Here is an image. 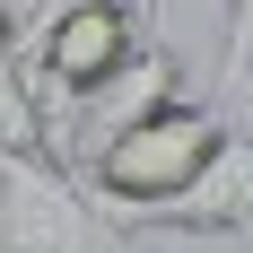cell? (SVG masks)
I'll list each match as a JSON object with an SVG mask.
<instances>
[{"instance_id":"obj_5","label":"cell","mask_w":253,"mask_h":253,"mask_svg":"<svg viewBox=\"0 0 253 253\" xmlns=\"http://www.w3.org/2000/svg\"><path fill=\"white\" fill-rule=\"evenodd\" d=\"M218 87H253V0H227V52H218Z\"/></svg>"},{"instance_id":"obj_1","label":"cell","mask_w":253,"mask_h":253,"mask_svg":"<svg viewBox=\"0 0 253 253\" xmlns=\"http://www.w3.org/2000/svg\"><path fill=\"white\" fill-rule=\"evenodd\" d=\"M227 140H236V123L218 114V105L183 96V105H166V114H149L140 131H123V140L87 166V183H96V201H114L123 227H149L157 210H175L183 192L218 166Z\"/></svg>"},{"instance_id":"obj_4","label":"cell","mask_w":253,"mask_h":253,"mask_svg":"<svg viewBox=\"0 0 253 253\" xmlns=\"http://www.w3.org/2000/svg\"><path fill=\"white\" fill-rule=\"evenodd\" d=\"M149 227H175V236H253V131H236L218 166H210L175 210H157Z\"/></svg>"},{"instance_id":"obj_2","label":"cell","mask_w":253,"mask_h":253,"mask_svg":"<svg viewBox=\"0 0 253 253\" xmlns=\"http://www.w3.org/2000/svg\"><path fill=\"white\" fill-rule=\"evenodd\" d=\"M0 253H131V227L79 166H52L44 149L0 157Z\"/></svg>"},{"instance_id":"obj_3","label":"cell","mask_w":253,"mask_h":253,"mask_svg":"<svg viewBox=\"0 0 253 253\" xmlns=\"http://www.w3.org/2000/svg\"><path fill=\"white\" fill-rule=\"evenodd\" d=\"M166 105H183V61H175V52H166V44L149 35V52H140V61H131V70L114 79V87H105V96L87 105V114H79L70 131H61L70 166L87 175V166H96V157L114 149V140H123V131H140L149 114H166Z\"/></svg>"}]
</instances>
